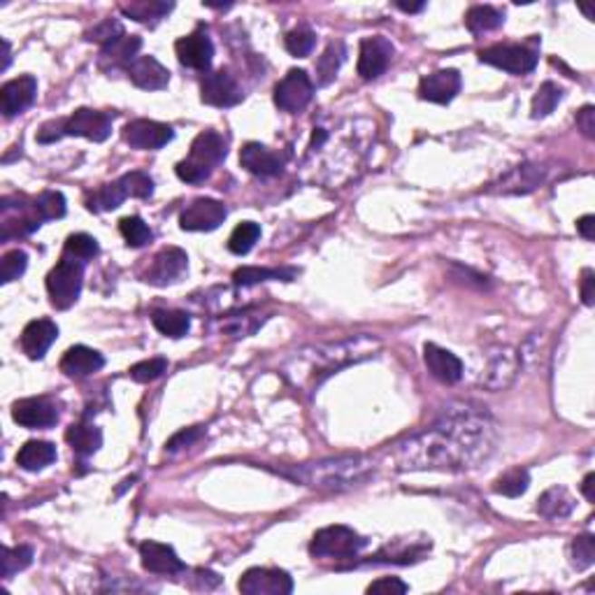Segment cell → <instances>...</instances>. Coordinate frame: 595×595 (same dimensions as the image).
<instances>
[{"mask_svg": "<svg viewBox=\"0 0 595 595\" xmlns=\"http://www.w3.org/2000/svg\"><path fill=\"white\" fill-rule=\"evenodd\" d=\"M461 73L454 68L435 70V73L425 74L419 84L421 101L437 102V105H446L458 96L461 91Z\"/></svg>", "mask_w": 595, "mask_h": 595, "instance_id": "20", "label": "cell"}, {"mask_svg": "<svg viewBox=\"0 0 595 595\" xmlns=\"http://www.w3.org/2000/svg\"><path fill=\"white\" fill-rule=\"evenodd\" d=\"M98 254H101V245H98V239L93 238V235L74 233L65 239L63 256H68V258H74L82 263V260L96 258Z\"/></svg>", "mask_w": 595, "mask_h": 595, "instance_id": "44", "label": "cell"}, {"mask_svg": "<svg viewBox=\"0 0 595 595\" xmlns=\"http://www.w3.org/2000/svg\"><path fill=\"white\" fill-rule=\"evenodd\" d=\"M561 101H563V89L558 84H553V82H544V84L537 89L535 96H532V105H531L532 119L549 117Z\"/></svg>", "mask_w": 595, "mask_h": 595, "instance_id": "40", "label": "cell"}, {"mask_svg": "<svg viewBox=\"0 0 595 595\" xmlns=\"http://www.w3.org/2000/svg\"><path fill=\"white\" fill-rule=\"evenodd\" d=\"M542 180H544V171L540 168V165L523 163V165H519V168H514V171H512L505 180L500 181L498 191L531 193V191H535L537 186L542 184Z\"/></svg>", "mask_w": 595, "mask_h": 595, "instance_id": "34", "label": "cell"}, {"mask_svg": "<svg viewBox=\"0 0 595 595\" xmlns=\"http://www.w3.org/2000/svg\"><path fill=\"white\" fill-rule=\"evenodd\" d=\"M367 544L366 537L358 535L354 528L328 526L314 532L309 551L317 558H354Z\"/></svg>", "mask_w": 595, "mask_h": 595, "instance_id": "10", "label": "cell"}, {"mask_svg": "<svg viewBox=\"0 0 595 595\" xmlns=\"http://www.w3.org/2000/svg\"><path fill=\"white\" fill-rule=\"evenodd\" d=\"M172 138H175V131L168 123L151 122V119H135L123 128V140L133 149H142V151L165 147Z\"/></svg>", "mask_w": 595, "mask_h": 595, "instance_id": "19", "label": "cell"}, {"mask_svg": "<svg viewBox=\"0 0 595 595\" xmlns=\"http://www.w3.org/2000/svg\"><path fill=\"white\" fill-rule=\"evenodd\" d=\"M112 133V117L107 112L80 107L70 117L56 119L40 128L37 142L49 144L61 138H86L91 142H105Z\"/></svg>", "mask_w": 595, "mask_h": 595, "instance_id": "4", "label": "cell"}, {"mask_svg": "<svg viewBox=\"0 0 595 595\" xmlns=\"http://www.w3.org/2000/svg\"><path fill=\"white\" fill-rule=\"evenodd\" d=\"M226 205L214 198H196L191 205H186L180 214V229L191 233H210L217 230L226 221Z\"/></svg>", "mask_w": 595, "mask_h": 595, "instance_id": "14", "label": "cell"}, {"mask_svg": "<svg viewBox=\"0 0 595 595\" xmlns=\"http://www.w3.org/2000/svg\"><path fill=\"white\" fill-rule=\"evenodd\" d=\"M245 91L238 84L229 70H217L202 77L200 82V101L212 107H233L242 102Z\"/></svg>", "mask_w": 595, "mask_h": 595, "instance_id": "15", "label": "cell"}, {"mask_svg": "<svg viewBox=\"0 0 595 595\" xmlns=\"http://www.w3.org/2000/svg\"><path fill=\"white\" fill-rule=\"evenodd\" d=\"M577 230H580V235L584 239H593L595 238V217L593 214H586V217H581L580 221H577Z\"/></svg>", "mask_w": 595, "mask_h": 595, "instance_id": "57", "label": "cell"}, {"mask_svg": "<svg viewBox=\"0 0 595 595\" xmlns=\"http://www.w3.org/2000/svg\"><path fill=\"white\" fill-rule=\"evenodd\" d=\"M345 43H340V40L330 43L328 47H326V52L319 56V61H317V84L328 86L330 82L337 77V73H340L342 63H345Z\"/></svg>", "mask_w": 595, "mask_h": 595, "instance_id": "36", "label": "cell"}, {"mask_svg": "<svg viewBox=\"0 0 595 595\" xmlns=\"http://www.w3.org/2000/svg\"><path fill=\"white\" fill-rule=\"evenodd\" d=\"M202 425H193V428H184V431H180L177 435H172L171 440L165 442V452H180V449H184V446H191L193 442H198L202 437Z\"/></svg>", "mask_w": 595, "mask_h": 595, "instance_id": "53", "label": "cell"}, {"mask_svg": "<svg viewBox=\"0 0 595 595\" xmlns=\"http://www.w3.org/2000/svg\"><path fill=\"white\" fill-rule=\"evenodd\" d=\"M82 284H84V266L80 260L63 256L47 275V293L54 307H73L82 293Z\"/></svg>", "mask_w": 595, "mask_h": 595, "instance_id": "8", "label": "cell"}, {"mask_svg": "<svg viewBox=\"0 0 595 595\" xmlns=\"http://www.w3.org/2000/svg\"><path fill=\"white\" fill-rule=\"evenodd\" d=\"M574 512V498L563 486H551L537 500V514L547 521L568 519Z\"/></svg>", "mask_w": 595, "mask_h": 595, "instance_id": "32", "label": "cell"}, {"mask_svg": "<svg viewBox=\"0 0 595 595\" xmlns=\"http://www.w3.org/2000/svg\"><path fill=\"white\" fill-rule=\"evenodd\" d=\"M189 270V256L180 247H165L151 258L147 272L142 275V282L151 287H171L180 282Z\"/></svg>", "mask_w": 595, "mask_h": 595, "instance_id": "12", "label": "cell"}, {"mask_svg": "<svg viewBox=\"0 0 595 595\" xmlns=\"http://www.w3.org/2000/svg\"><path fill=\"white\" fill-rule=\"evenodd\" d=\"M593 482H595V474H586L584 477V483H581V493H584V498L589 500V502H593L595 495H593Z\"/></svg>", "mask_w": 595, "mask_h": 595, "instance_id": "58", "label": "cell"}, {"mask_svg": "<svg viewBox=\"0 0 595 595\" xmlns=\"http://www.w3.org/2000/svg\"><path fill=\"white\" fill-rule=\"evenodd\" d=\"M577 128H580L581 133L586 135L589 140L595 138V110L593 105H586L577 112Z\"/></svg>", "mask_w": 595, "mask_h": 595, "instance_id": "55", "label": "cell"}, {"mask_svg": "<svg viewBox=\"0 0 595 595\" xmlns=\"http://www.w3.org/2000/svg\"><path fill=\"white\" fill-rule=\"evenodd\" d=\"M128 77L142 91H163L171 84V70L165 68L154 56H138L128 65Z\"/></svg>", "mask_w": 595, "mask_h": 595, "instance_id": "25", "label": "cell"}, {"mask_svg": "<svg viewBox=\"0 0 595 595\" xmlns=\"http://www.w3.org/2000/svg\"><path fill=\"white\" fill-rule=\"evenodd\" d=\"M260 238V226L254 221H242L235 226V230L229 238V251L235 256H245L254 249V245Z\"/></svg>", "mask_w": 595, "mask_h": 595, "instance_id": "42", "label": "cell"}, {"mask_svg": "<svg viewBox=\"0 0 595 595\" xmlns=\"http://www.w3.org/2000/svg\"><path fill=\"white\" fill-rule=\"evenodd\" d=\"M498 425L479 405L456 403L395 449L400 470H468L493 454Z\"/></svg>", "mask_w": 595, "mask_h": 595, "instance_id": "1", "label": "cell"}, {"mask_svg": "<svg viewBox=\"0 0 595 595\" xmlns=\"http://www.w3.org/2000/svg\"><path fill=\"white\" fill-rule=\"evenodd\" d=\"M296 277V270H287V268H239L233 272L235 287H254V284L268 282V279H282V282H291Z\"/></svg>", "mask_w": 595, "mask_h": 595, "instance_id": "38", "label": "cell"}, {"mask_svg": "<svg viewBox=\"0 0 595 595\" xmlns=\"http://www.w3.org/2000/svg\"><path fill=\"white\" fill-rule=\"evenodd\" d=\"M102 366H105V358H102L101 351L84 345L70 346L63 354V358H61V372H63L65 377L73 379L89 377L93 372L102 370Z\"/></svg>", "mask_w": 595, "mask_h": 595, "instance_id": "29", "label": "cell"}, {"mask_svg": "<svg viewBox=\"0 0 595 595\" xmlns=\"http://www.w3.org/2000/svg\"><path fill=\"white\" fill-rule=\"evenodd\" d=\"M172 7H175L172 3H159V0H133V3H122L119 10H122L123 16L133 19V22L154 26L165 15H171Z\"/></svg>", "mask_w": 595, "mask_h": 595, "instance_id": "35", "label": "cell"}, {"mask_svg": "<svg viewBox=\"0 0 595 595\" xmlns=\"http://www.w3.org/2000/svg\"><path fill=\"white\" fill-rule=\"evenodd\" d=\"M65 440L70 442V446H73V452L77 454V456L89 458L102 446V433L98 425L82 421V424L70 425L68 433H65Z\"/></svg>", "mask_w": 595, "mask_h": 595, "instance_id": "33", "label": "cell"}, {"mask_svg": "<svg viewBox=\"0 0 595 595\" xmlns=\"http://www.w3.org/2000/svg\"><path fill=\"white\" fill-rule=\"evenodd\" d=\"M151 193H154V180L147 172H126L117 181L101 186L86 200V208L91 212H112V210L122 208V202L126 198H151Z\"/></svg>", "mask_w": 595, "mask_h": 595, "instance_id": "6", "label": "cell"}, {"mask_svg": "<svg viewBox=\"0 0 595 595\" xmlns=\"http://www.w3.org/2000/svg\"><path fill=\"white\" fill-rule=\"evenodd\" d=\"M142 47V37L140 35H126L123 33L119 40L102 47L101 59H98V68L105 73H114V70H128V65L138 59V52Z\"/></svg>", "mask_w": 595, "mask_h": 595, "instance_id": "27", "label": "cell"}, {"mask_svg": "<svg viewBox=\"0 0 595 595\" xmlns=\"http://www.w3.org/2000/svg\"><path fill=\"white\" fill-rule=\"evenodd\" d=\"M122 35H123L122 24L114 22V19H105V22H101L98 26H93L89 33H86V40H91V43H101L102 47H107V44L119 40Z\"/></svg>", "mask_w": 595, "mask_h": 595, "instance_id": "52", "label": "cell"}, {"mask_svg": "<svg viewBox=\"0 0 595 595\" xmlns=\"http://www.w3.org/2000/svg\"><path fill=\"white\" fill-rule=\"evenodd\" d=\"M540 59V40L535 35L523 44H493L479 52V61L512 74H528Z\"/></svg>", "mask_w": 595, "mask_h": 595, "instance_id": "7", "label": "cell"}, {"mask_svg": "<svg viewBox=\"0 0 595 595\" xmlns=\"http://www.w3.org/2000/svg\"><path fill=\"white\" fill-rule=\"evenodd\" d=\"M268 317H256V314H229L226 319L221 321V333L230 335V337H245L258 330V326L266 321Z\"/></svg>", "mask_w": 595, "mask_h": 595, "instance_id": "45", "label": "cell"}, {"mask_svg": "<svg viewBox=\"0 0 595 595\" xmlns=\"http://www.w3.org/2000/svg\"><path fill=\"white\" fill-rule=\"evenodd\" d=\"M424 363L433 377L442 384H456L463 377V363L456 354L433 342L424 345Z\"/></svg>", "mask_w": 595, "mask_h": 595, "instance_id": "24", "label": "cell"}, {"mask_svg": "<svg viewBox=\"0 0 595 595\" xmlns=\"http://www.w3.org/2000/svg\"><path fill=\"white\" fill-rule=\"evenodd\" d=\"M37 96V80L33 74H22L16 80L7 82L0 89V110L7 119L22 114L24 110L33 105Z\"/></svg>", "mask_w": 595, "mask_h": 595, "instance_id": "21", "label": "cell"}, {"mask_svg": "<svg viewBox=\"0 0 595 595\" xmlns=\"http://www.w3.org/2000/svg\"><path fill=\"white\" fill-rule=\"evenodd\" d=\"M0 561H3V577L10 580L12 574L22 572V570H26L33 563V549L26 547V544H19L15 549L5 547Z\"/></svg>", "mask_w": 595, "mask_h": 595, "instance_id": "47", "label": "cell"}, {"mask_svg": "<svg viewBox=\"0 0 595 595\" xmlns=\"http://www.w3.org/2000/svg\"><path fill=\"white\" fill-rule=\"evenodd\" d=\"M245 595H288L293 593V580L287 570L251 568L238 581Z\"/></svg>", "mask_w": 595, "mask_h": 595, "instance_id": "13", "label": "cell"}, {"mask_svg": "<svg viewBox=\"0 0 595 595\" xmlns=\"http://www.w3.org/2000/svg\"><path fill=\"white\" fill-rule=\"evenodd\" d=\"M56 461V446L44 440H28L16 454V465L26 473H40Z\"/></svg>", "mask_w": 595, "mask_h": 595, "instance_id": "31", "label": "cell"}, {"mask_svg": "<svg viewBox=\"0 0 595 595\" xmlns=\"http://www.w3.org/2000/svg\"><path fill=\"white\" fill-rule=\"evenodd\" d=\"M409 586L405 584V581H400L398 577H384V580H377L372 581L370 586H367V593H384V595H403L407 593Z\"/></svg>", "mask_w": 595, "mask_h": 595, "instance_id": "54", "label": "cell"}, {"mask_svg": "<svg viewBox=\"0 0 595 595\" xmlns=\"http://www.w3.org/2000/svg\"><path fill=\"white\" fill-rule=\"evenodd\" d=\"M175 54L184 68L202 70V73H205V70H210V65H212L214 44L212 40H210L208 31L200 26L193 33H189V35L177 40Z\"/></svg>", "mask_w": 595, "mask_h": 595, "instance_id": "18", "label": "cell"}, {"mask_svg": "<svg viewBox=\"0 0 595 595\" xmlns=\"http://www.w3.org/2000/svg\"><path fill=\"white\" fill-rule=\"evenodd\" d=\"M284 44H287V52L291 54V56L305 59V56L312 54L314 44H317V35H314V31L309 26H298L287 33Z\"/></svg>", "mask_w": 595, "mask_h": 595, "instance_id": "46", "label": "cell"}, {"mask_svg": "<svg viewBox=\"0 0 595 595\" xmlns=\"http://www.w3.org/2000/svg\"><path fill=\"white\" fill-rule=\"evenodd\" d=\"M395 7L403 12H409V15H415V12L424 10V3H416V5H405V3H395Z\"/></svg>", "mask_w": 595, "mask_h": 595, "instance_id": "60", "label": "cell"}, {"mask_svg": "<svg viewBox=\"0 0 595 595\" xmlns=\"http://www.w3.org/2000/svg\"><path fill=\"white\" fill-rule=\"evenodd\" d=\"M12 419L24 428H52L59 424L61 409L49 398H24L12 405Z\"/></svg>", "mask_w": 595, "mask_h": 595, "instance_id": "17", "label": "cell"}, {"mask_svg": "<svg viewBox=\"0 0 595 595\" xmlns=\"http://www.w3.org/2000/svg\"><path fill=\"white\" fill-rule=\"evenodd\" d=\"M165 370H168V361L165 358H149V361H140L131 367V377L140 384H149L159 379Z\"/></svg>", "mask_w": 595, "mask_h": 595, "instance_id": "51", "label": "cell"}, {"mask_svg": "<svg viewBox=\"0 0 595 595\" xmlns=\"http://www.w3.org/2000/svg\"><path fill=\"white\" fill-rule=\"evenodd\" d=\"M379 346H382V342L370 335H356L349 340L309 346L300 354L296 351V356L288 363V375L296 384H321L333 372L375 356Z\"/></svg>", "mask_w": 595, "mask_h": 595, "instance_id": "2", "label": "cell"}, {"mask_svg": "<svg viewBox=\"0 0 595 595\" xmlns=\"http://www.w3.org/2000/svg\"><path fill=\"white\" fill-rule=\"evenodd\" d=\"M140 558H142V568L151 574H180L184 572L186 565L181 563V558L177 556L175 549L161 542H142L140 544Z\"/></svg>", "mask_w": 595, "mask_h": 595, "instance_id": "26", "label": "cell"}, {"mask_svg": "<svg viewBox=\"0 0 595 595\" xmlns=\"http://www.w3.org/2000/svg\"><path fill=\"white\" fill-rule=\"evenodd\" d=\"M226 159V140L219 135L217 131H202L196 140H193L189 156L180 161L175 168L177 177L186 184H200L214 172L217 165Z\"/></svg>", "mask_w": 595, "mask_h": 595, "instance_id": "5", "label": "cell"}, {"mask_svg": "<svg viewBox=\"0 0 595 595\" xmlns=\"http://www.w3.org/2000/svg\"><path fill=\"white\" fill-rule=\"evenodd\" d=\"M505 24V15L491 5H474L470 7L468 15H465V26L474 35H482V33L495 31Z\"/></svg>", "mask_w": 595, "mask_h": 595, "instance_id": "39", "label": "cell"}, {"mask_svg": "<svg viewBox=\"0 0 595 595\" xmlns=\"http://www.w3.org/2000/svg\"><path fill=\"white\" fill-rule=\"evenodd\" d=\"M531 486V474L526 468H512L507 470L502 477L495 479L493 491L498 495H507V498H519L523 495Z\"/></svg>", "mask_w": 595, "mask_h": 595, "instance_id": "41", "label": "cell"}, {"mask_svg": "<svg viewBox=\"0 0 595 595\" xmlns=\"http://www.w3.org/2000/svg\"><path fill=\"white\" fill-rule=\"evenodd\" d=\"M239 163L256 177H275L284 171V156L260 142H247L239 151Z\"/></svg>", "mask_w": 595, "mask_h": 595, "instance_id": "22", "label": "cell"}, {"mask_svg": "<svg viewBox=\"0 0 595 595\" xmlns=\"http://www.w3.org/2000/svg\"><path fill=\"white\" fill-rule=\"evenodd\" d=\"M314 96V82L309 80V74L300 68H293L284 74L282 80L275 86V105L282 112H296L305 110Z\"/></svg>", "mask_w": 595, "mask_h": 595, "instance_id": "11", "label": "cell"}, {"mask_svg": "<svg viewBox=\"0 0 595 595\" xmlns=\"http://www.w3.org/2000/svg\"><path fill=\"white\" fill-rule=\"evenodd\" d=\"M10 61H12V49H10V43H7V40H3V65H0V70H7V68H10Z\"/></svg>", "mask_w": 595, "mask_h": 595, "instance_id": "59", "label": "cell"}, {"mask_svg": "<svg viewBox=\"0 0 595 595\" xmlns=\"http://www.w3.org/2000/svg\"><path fill=\"white\" fill-rule=\"evenodd\" d=\"M26 268H28L26 251L22 249L7 251V254L3 256V260H0V282L3 284L15 282V279H19V277L26 272Z\"/></svg>", "mask_w": 595, "mask_h": 595, "instance_id": "49", "label": "cell"}, {"mask_svg": "<svg viewBox=\"0 0 595 595\" xmlns=\"http://www.w3.org/2000/svg\"><path fill=\"white\" fill-rule=\"evenodd\" d=\"M595 275L590 268H586L584 272H581V300H584V305H593V298H595Z\"/></svg>", "mask_w": 595, "mask_h": 595, "instance_id": "56", "label": "cell"}, {"mask_svg": "<svg viewBox=\"0 0 595 595\" xmlns=\"http://www.w3.org/2000/svg\"><path fill=\"white\" fill-rule=\"evenodd\" d=\"M35 208L43 217V221H54V219L65 217V198L61 191H44L35 198Z\"/></svg>", "mask_w": 595, "mask_h": 595, "instance_id": "50", "label": "cell"}, {"mask_svg": "<svg viewBox=\"0 0 595 595\" xmlns=\"http://www.w3.org/2000/svg\"><path fill=\"white\" fill-rule=\"evenodd\" d=\"M519 375V356L516 351L510 346H502L489 358L486 363V370L482 375V384L491 391H500V388H507L514 377Z\"/></svg>", "mask_w": 595, "mask_h": 595, "instance_id": "23", "label": "cell"}, {"mask_svg": "<svg viewBox=\"0 0 595 595\" xmlns=\"http://www.w3.org/2000/svg\"><path fill=\"white\" fill-rule=\"evenodd\" d=\"M394 54L395 47L384 35L363 37L361 49H358V74H361L363 80H377L379 74L386 73Z\"/></svg>", "mask_w": 595, "mask_h": 595, "instance_id": "16", "label": "cell"}, {"mask_svg": "<svg viewBox=\"0 0 595 595\" xmlns=\"http://www.w3.org/2000/svg\"><path fill=\"white\" fill-rule=\"evenodd\" d=\"M59 337V326L49 319H35L22 330V349L31 361H40Z\"/></svg>", "mask_w": 595, "mask_h": 595, "instance_id": "28", "label": "cell"}, {"mask_svg": "<svg viewBox=\"0 0 595 595\" xmlns=\"http://www.w3.org/2000/svg\"><path fill=\"white\" fill-rule=\"evenodd\" d=\"M570 561H572L574 570H586L595 563V540L593 535H580L574 537L572 547H570Z\"/></svg>", "mask_w": 595, "mask_h": 595, "instance_id": "48", "label": "cell"}, {"mask_svg": "<svg viewBox=\"0 0 595 595\" xmlns=\"http://www.w3.org/2000/svg\"><path fill=\"white\" fill-rule=\"evenodd\" d=\"M431 551V540H424V542H407V540H394L391 544L382 549L377 556L372 558L375 563H398V565H409L416 563L425 553Z\"/></svg>", "mask_w": 595, "mask_h": 595, "instance_id": "30", "label": "cell"}, {"mask_svg": "<svg viewBox=\"0 0 595 595\" xmlns=\"http://www.w3.org/2000/svg\"><path fill=\"white\" fill-rule=\"evenodd\" d=\"M372 465L367 458L363 456H342V458H328V461L309 463V465H300L293 473H284L287 477L296 479V482L312 486V489L324 491H342L356 486L358 482L370 474Z\"/></svg>", "mask_w": 595, "mask_h": 595, "instance_id": "3", "label": "cell"}, {"mask_svg": "<svg viewBox=\"0 0 595 595\" xmlns=\"http://www.w3.org/2000/svg\"><path fill=\"white\" fill-rule=\"evenodd\" d=\"M151 324L165 337H184L191 328V317L181 309H156L151 314Z\"/></svg>", "mask_w": 595, "mask_h": 595, "instance_id": "37", "label": "cell"}, {"mask_svg": "<svg viewBox=\"0 0 595 595\" xmlns=\"http://www.w3.org/2000/svg\"><path fill=\"white\" fill-rule=\"evenodd\" d=\"M0 226H3V233L0 239L7 242L10 238H24V235H31L33 230H37L43 226V217L35 208V198L26 196H5L0 200Z\"/></svg>", "mask_w": 595, "mask_h": 595, "instance_id": "9", "label": "cell"}, {"mask_svg": "<svg viewBox=\"0 0 595 595\" xmlns=\"http://www.w3.org/2000/svg\"><path fill=\"white\" fill-rule=\"evenodd\" d=\"M119 233L123 235L128 247H133V249H140V247H147L151 239H154V233L149 229L144 219L140 217H126L119 221Z\"/></svg>", "mask_w": 595, "mask_h": 595, "instance_id": "43", "label": "cell"}]
</instances>
